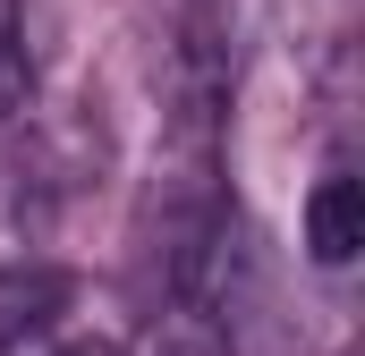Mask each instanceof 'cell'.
I'll use <instances>...</instances> for the list:
<instances>
[{"label": "cell", "mask_w": 365, "mask_h": 356, "mask_svg": "<svg viewBox=\"0 0 365 356\" xmlns=\"http://www.w3.org/2000/svg\"><path fill=\"white\" fill-rule=\"evenodd\" d=\"M357 246H365V187L349 170H331L306 195V255L323 271H340V263H357Z\"/></svg>", "instance_id": "6da1fadb"}, {"label": "cell", "mask_w": 365, "mask_h": 356, "mask_svg": "<svg viewBox=\"0 0 365 356\" xmlns=\"http://www.w3.org/2000/svg\"><path fill=\"white\" fill-rule=\"evenodd\" d=\"M34 93V60H26V0H0V110H17Z\"/></svg>", "instance_id": "7a4b0ae2"}, {"label": "cell", "mask_w": 365, "mask_h": 356, "mask_svg": "<svg viewBox=\"0 0 365 356\" xmlns=\"http://www.w3.org/2000/svg\"><path fill=\"white\" fill-rule=\"evenodd\" d=\"M9 356H128V348L119 340H51V323H43V331H17Z\"/></svg>", "instance_id": "3957f363"}]
</instances>
